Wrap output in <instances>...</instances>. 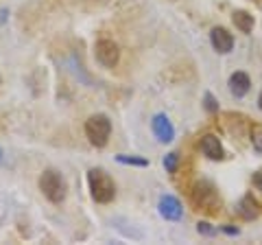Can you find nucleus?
I'll list each match as a JSON object with an SVG mask.
<instances>
[{
	"label": "nucleus",
	"mask_w": 262,
	"mask_h": 245,
	"mask_svg": "<svg viewBox=\"0 0 262 245\" xmlns=\"http://www.w3.org/2000/svg\"><path fill=\"white\" fill-rule=\"evenodd\" d=\"M160 215L166 219V221H179V219L184 217V208L182 203H179L177 197H173V195H164V197L160 199Z\"/></svg>",
	"instance_id": "0eeeda50"
},
{
	"label": "nucleus",
	"mask_w": 262,
	"mask_h": 245,
	"mask_svg": "<svg viewBox=\"0 0 262 245\" xmlns=\"http://www.w3.org/2000/svg\"><path fill=\"white\" fill-rule=\"evenodd\" d=\"M94 53H96V59L101 62L105 68H114L120 59V51L112 39H98L94 46Z\"/></svg>",
	"instance_id": "39448f33"
},
{
	"label": "nucleus",
	"mask_w": 262,
	"mask_h": 245,
	"mask_svg": "<svg viewBox=\"0 0 262 245\" xmlns=\"http://www.w3.org/2000/svg\"><path fill=\"white\" fill-rule=\"evenodd\" d=\"M192 201L196 203L199 208L203 210H208V212H214L219 208V195L214 191V186H212L210 182H199L194 186V191H192Z\"/></svg>",
	"instance_id": "20e7f679"
},
{
	"label": "nucleus",
	"mask_w": 262,
	"mask_h": 245,
	"mask_svg": "<svg viewBox=\"0 0 262 245\" xmlns=\"http://www.w3.org/2000/svg\"><path fill=\"white\" fill-rule=\"evenodd\" d=\"M39 191L44 193V197L48 201L53 203H61L66 199V179L57 173V171L48 169L42 173V177H39Z\"/></svg>",
	"instance_id": "7ed1b4c3"
},
{
	"label": "nucleus",
	"mask_w": 262,
	"mask_h": 245,
	"mask_svg": "<svg viewBox=\"0 0 262 245\" xmlns=\"http://www.w3.org/2000/svg\"><path fill=\"white\" fill-rule=\"evenodd\" d=\"M201 151H203V156L210 160H223V145L212 134H206L201 138Z\"/></svg>",
	"instance_id": "1a4fd4ad"
},
{
	"label": "nucleus",
	"mask_w": 262,
	"mask_h": 245,
	"mask_svg": "<svg viewBox=\"0 0 262 245\" xmlns=\"http://www.w3.org/2000/svg\"><path fill=\"white\" fill-rule=\"evenodd\" d=\"M0 160H3V151H0Z\"/></svg>",
	"instance_id": "aec40b11"
},
{
	"label": "nucleus",
	"mask_w": 262,
	"mask_h": 245,
	"mask_svg": "<svg viewBox=\"0 0 262 245\" xmlns=\"http://www.w3.org/2000/svg\"><path fill=\"white\" fill-rule=\"evenodd\" d=\"M88 184H90V193L92 199L98 203H110L116 195V186H114L112 177L101 169H92L88 173Z\"/></svg>",
	"instance_id": "f257e3e1"
},
{
	"label": "nucleus",
	"mask_w": 262,
	"mask_h": 245,
	"mask_svg": "<svg viewBox=\"0 0 262 245\" xmlns=\"http://www.w3.org/2000/svg\"><path fill=\"white\" fill-rule=\"evenodd\" d=\"M249 88H251V79H249V75H245V72H234V75L229 77V92H232L236 99H243V96L249 92Z\"/></svg>",
	"instance_id": "9d476101"
},
{
	"label": "nucleus",
	"mask_w": 262,
	"mask_h": 245,
	"mask_svg": "<svg viewBox=\"0 0 262 245\" xmlns=\"http://www.w3.org/2000/svg\"><path fill=\"white\" fill-rule=\"evenodd\" d=\"M196 230H199L201 234H208V236L216 232V230H214V228H210V223H199V226H196Z\"/></svg>",
	"instance_id": "f3484780"
},
{
	"label": "nucleus",
	"mask_w": 262,
	"mask_h": 245,
	"mask_svg": "<svg viewBox=\"0 0 262 245\" xmlns=\"http://www.w3.org/2000/svg\"><path fill=\"white\" fill-rule=\"evenodd\" d=\"M120 165H131V167H149V160L136 158V156H116Z\"/></svg>",
	"instance_id": "ddd939ff"
},
{
	"label": "nucleus",
	"mask_w": 262,
	"mask_h": 245,
	"mask_svg": "<svg viewBox=\"0 0 262 245\" xmlns=\"http://www.w3.org/2000/svg\"><path fill=\"white\" fill-rule=\"evenodd\" d=\"M203 99H206V108H208V112H219V103L214 101V96H212L210 92H206V96H203Z\"/></svg>",
	"instance_id": "dca6fc26"
},
{
	"label": "nucleus",
	"mask_w": 262,
	"mask_h": 245,
	"mask_svg": "<svg viewBox=\"0 0 262 245\" xmlns=\"http://www.w3.org/2000/svg\"><path fill=\"white\" fill-rule=\"evenodd\" d=\"M177 162H179V153H168V156L164 158V169H166L168 173H175Z\"/></svg>",
	"instance_id": "2eb2a0df"
},
{
	"label": "nucleus",
	"mask_w": 262,
	"mask_h": 245,
	"mask_svg": "<svg viewBox=\"0 0 262 245\" xmlns=\"http://www.w3.org/2000/svg\"><path fill=\"white\" fill-rule=\"evenodd\" d=\"M85 136L94 147H105L112 136V120L105 114H94L85 120Z\"/></svg>",
	"instance_id": "f03ea898"
},
{
	"label": "nucleus",
	"mask_w": 262,
	"mask_h": 245,
	"mask_svg": "<svg viewBox=\"0 0 262 245\" xmlns=\"http://www.w3.org/2000/svg\"><path fill=\"white\" fill-rule=\"evenodd\" d=\"M253 186L262 193V171H258V173H253Z\"/></svg>",
	"instance_id": "a211bd4d"
},
{
	"label": "nucleus",
	"mask_w": 262,
	"mask_h": 245,
	"mask_svg": "<svg viewBox=\"0 0 262 245\" xmlns=\"http://www.w3.org/2000/svg\"><path fill=\"white\" fill-rule=\"evenodd\" d=\"M232 20L236 24V29L243 31V33H251L253 31V15L247 13V11H234Z\"/></svg>",
	"instance_id": "f8f14e48"
},
{
	"label": "nucleus",
	"mask_w": 262,
	"mask_h": 245,
	"mask_svg": "<svg viewBox=\"0 0 262 245\" xmlns=\"http://www.w3.org/2000/svg\"><path fill=\"white\" fill-rule=\"evenodd\" d=\"M236 212H238L245 221H251V219L258 217V203L253 201L251 197H243L238 201V206H236Z\"/></svg>",
	"instance_id": "9b49d317"
},
{
	"label": "nucleus",
	"mask_w": 262,
	"mask_h": 245,
	"mask_svg": "<svg viewBox=\"0 0 262 245\" xmlns=\"http://www.w3.org/2000/svg\"><path fill=\"white\" fill-rule=\"evenodd\" d=\"M251 145L258 153H262V125H253L251 127Z\"/></svg>",
	"instance_id": "4468645a"
},
{
	"label": "nucleus",
	"mask_w": 262,
	"mask_h": 245,
	"mask_svg": "<svg viewBox=\"0 0 262 245\" xmlns=\"http://www.w3.org/2000/svg\"><path fill=\"white\" fill-rule=\"evenodd\" d=\"M210 42H212V46H214L216 53L225 55V53H229L234 48V35L223 27H214L212 29V33H210Z\"/></svg>",
	"instance_id": "6e6552de"
},
{
	"label": "nucleus",
	"mask_w": 262,
	"mask_h": 245,
	"mask_svg": "<svg viewBox=\"0 0 262 245\" xmlns=\"http://www.w3.org/2000/svg\"><path fill=\"white\" fill-rule=\"evenodd\" d=\"M258 105H260V110H262V92H260V99H258Z\"/></svg>",
	"instance_id": "6ab92c4d"
},
{
	"label": "nucleus",
	"mask_w": 262,
	"mask_h": 245,
	"mask_svg": "<svg viewBox=\"0 0 262 245\" xmlns=\"http://www.w3.org/2000/svg\"><path fill=\"white\" fill-rule=\"evenodd\" d=\"M151 127H153V134L155 138H158L160 142H170L175 138V127H173V122L168 120L166 114H155L153 120H151Z\"/></svg>",
	"instance_id": "423d86ee"
}]
</instances>
